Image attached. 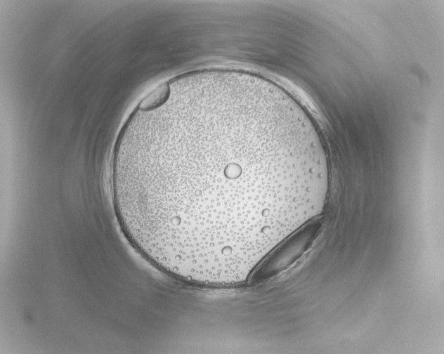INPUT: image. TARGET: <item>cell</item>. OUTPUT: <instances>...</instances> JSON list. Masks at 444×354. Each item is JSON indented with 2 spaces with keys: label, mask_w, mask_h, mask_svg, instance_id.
<instances>
[{
  "label": "cell",
  "mask_w": 444,
  "mask_h": 354,
  "mask_svg": "<svg viewBox=\"0 0 444 354\" xmlns=\"http://www.w3.org/2000/svg\"><path fill=\"white\" fill-rule=\"evenodd\" d=\"M328 185L311 121L273 81L207 69L164 84L118 136L112 189L135 247L175 277L244 282L319 214Z\"/></svg>",
  "instance_id": "1"
}]
</instances>
